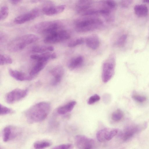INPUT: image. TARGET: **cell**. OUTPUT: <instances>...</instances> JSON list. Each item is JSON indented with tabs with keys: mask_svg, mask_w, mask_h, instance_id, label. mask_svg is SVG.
Listing matches in <instances>:
<instances>
[{
	"mask_svg": "<svg viewBox=\"0 0 149 149\" xmlns=\"http://www.w3.org/2000/svg\"><path fill=\"white\" fill-rule=\"evenodd\" d=\"M85 41L87 46L93 50L97 49L100 45L99 39L96 34H92L88 36Z\"/></svg>",
	"mask_w": 149,
	"mask_h": 149,
	"instance_id": "cell-16",
	"label": "cell"
},
{
	"mask_svg": "<svg viewBox=\"0 0 149 149\" xmlns=\"http://www.w3.org/2000/svg\"><path fill=\"white\" fill-rule=\"evenodd\" d=\"M39 37L33 34H29L17 37L11 41L8 45V50L13 52L21 50L27 45L38 41Z\"/></svg>",
	"mask_w": 149,
	"mask_h": 149,
	"instance_id": "cell-2",
	"label": "cell"
},
{
	"mask_svg": "<svg viewBox=\"0 0 149 149\" xmlns=\"http://www.w3.org/2000/svg\"><path fill=\"white\" fill-rule=\"evenodd\" d=\"M12 60L9 56L3 54L0 56V65H1L11 64L12 63Z\"/></svg>",
	"mask_w": 149,
	"mask_h": 149,
	"instance_id": "cell-27",
	"label": "cell"
},
{
	"mask_svg": "<svg viewBox=\"0 0 149 149\" xmlns=\"http://www.w3.org/2000/svg\"><path fill=\"white\" fill-rule=\"evenodd\" d=\"M40 14V10L37 8H34L16 17L14 22L18 24H23L35 19Z\"/></svg>",
	"mask_w": 149,
	"mask_h": 149,
	"instance_id": "cell-9",
	"label": "cell"
},
{
	"mask_svg": "<svg viewBox=\"0 0 149 149\" xmlns=\"http://www.w3.org/2000/svg\"><path fill=\"white\" fill-rule=\"evenodd\" d=\"M28 93L27 89L16 88L8 93L6 95L5 99L7 103L12 104L25 98Z\"/></svg>",
	"mask_w": 149,
	"mask_h": 149,
	"instance_id": "cell-7",
	"label": "cell"
},
{
	"mask_svg": "<svg viewBox=\"0 0 149 149\" xmlns=\"http://www.w3.org/2000/svg\"><path fill=\"white\" fill-rule=\"evenodd\" d=\"M107 128H104L98 131L96 134V138L100 142H103L106 141V133Z\"/></svg>",
	"mask_w": 149,
	"mask_h": 149,
	"instance_id": "cell-26",
	"label": "cell"
},
{
	"mask_svg": "<svg viewBox=\"0 0 149 149\" xmlns=\"http://www.w3.org/2000/svg\"><path fill=\"white\" fill-rule=\"evenodd\" d=\"M133 0H121L120 5L123 7H128L132 3Z\"/></svg>",
	"mask_w": 149,
	"mask_h": 149,
	"instance_id": "cell-34",
	"label": "cell"
},
{
	"mask_svg": "<svg viewBox=\"0 0 149 149\" xmlns=\"http://www.w3.org/2000/svg\"><path fill=\"white\" fill-rule=\"evenodd\" d=\"M77 102L72 101L58 108L57 110V113L60 115H64L71 111L76 105Z\"/></svg>",
	"mask_w": 149,
	"mask_h": 149,
	"instance_id": "cell-18",
	"label": "cell"
},
{
	"mask_svg": "<svg viewBox=\"0 0 149 149\" xmlns=\"http://www.w3.org/2000/svg\"><path fill=\"white\" fill-rule=\"evenodd\" d=\"M21 133V130L18 128L12 125L7 126L2 131L3 140L6 142L11 141L16 138Z\"/></svg>",
	"mask_w": 149,
	"mask_h": 149,
	"instance_id": "cell-10",
	"label": "cell"
},
{
	"mask_svg": "<svg viewBox=\"0 0 149 149\" xmlns=\"http://www.w3.org/2000/svg\"><path fill=\"white\" fill-rule=\"evenodd\" d=\"M13 4H17L20 2L22 0H9Z\"/></svg>",
	"mask_w": 149,
	"mask_h": 149,
	"instance_id": "cell-35",
	"label": "cell"
},
{
	"mask_svg": "<svg viewBox=\"0 0 149 149\" xmlns=\"http://www.w3.org/2000/svg\"><path fill=\"white\" fill-rule=\"evenodd\" d=\"M84 39L83 38H78L70 42L68 46L70 47H73L83 44L84 42Z\"/></svg>",
	"mask_w": 149,
	"mask_h": 149,
	"instance_id": "cell-28",
	"label": "cell"
},
{
	"mask_svg": "<svg viewBox=\"0 0 149 149\" xmlns=\"http://www.w3.org/2000/svg\"><path fill=\"white\" fill-rule=\"evenodd\" d=\"M8 71L11 77L18 81H30L34 77L29 74L28 75L22 72L10 68L9 69Z\"/></svg>",
	"mask_w": 149,
	"mask_h": 149,
	"instance_id": "cell-14",
	"label": "cell"
},
{
	"mask_svg": "<svg viewBox=\"0 0 149 149\" xmlns=\"http://www.w3.org/2000/svg\"><path fill=\"white\" fill-rule=\"evenodd\" d=\"M33 60L38 61L48 62L49 59H54L56 57L55 53H51L49 52L41 53L40 54H32L30 56Z\"/></svg>",
	"mask_w": 149,
	"mask_h": 149,
	"instance_id": "cell-15",
	"label": "cell"
},
{
	"mask_svg": "<svg viewBox=\"0 0 149 149\" xmlns=\"http://www.w3.org/2000/svg\"><path fill=\"white\" fill-rule=\"evenodd\" d=\"M73 145L71 143H67L59 145L53 148V149H71L73 148Z\"/></svg>",
	"mask_w": 149,
	"mask_h": 149,
	"instance_id": "cell-33",
	"label": "cell"
},
{
	"mask_svg": "<svg viewBox=\"0 0 149 149\" xmlns=\"http://www.w3.org/2000/svg\"><path fill=\"white\" fill-rule=\"evenodd\" d=\"M93 3V0H78L76 5L78 13L90 7Z\"/></svg>",
	"mask_w": 149,
	"mask_h": 149,
	"instance_id": "cell-21",
	"label": "cell"
},
{
	"mask_svg": "<svg viewBox=\"0 0 149 149\" xmlns=\"http://www.w3.org/2000/svg\"><path fill=\"white\" fill-rule=\"evenodd\" d=\"M51 108L50 104L46 102H40L33 105L25 112L27 121L33 123L43 121L49 114Z\"/></svg>",
	"mask_w": 149,
	"mask_h": 149,
	"instance_id": "cell-1",
	"label": "cell"
},
{
	"mask_svg": "<svg viewBox=\"0 0 149 149\" xmlns=\"http://www.w3.org/2000/svg\"><path fill=\"white\" fill-rule=\"evenodd\" d=\"M54 49V47L52 46L40 45L33 47L31 50L34 52L41 53L47 52H52Z\"/></svg>",
	"mask_w": 149,
	"mask_h": 149,
	"instance_id": "cell-22",
	"label": "cell"
},
{
	"mask_svg": "<svg viewBox=\"0 0 149 149\" xmlns=\"http://www.w3.org/2000/svg\"><path fill=\"white\" fill-rule=\"evenodd\" d=\"M115 60L114 55L111 54L103 62L102 73V79L103 82H107L113 76L115 72Z\"/></svg>",
	"mask_w": 149,
	"mask_h": 149,
	"instance_id": "cell-5",
	"label": "cell"
},
{
	"mask_svg": "<svg viewBox=\"0 0 149 149\" xmlns=\"http://www.w3.org/2000/svg\"><path fill=\"white\" fill-rule=\"evenodd\" d=\"M47 62L38 61L31 70L29 74L34 77L42 70L46 65Z\"/></svg>",
	"mask_w": 149,
	"mask_h": 149,
	"instance_id": "cell-20",
	"label": "cell"
},
{
	"mask_svg": "<svg viewBox=\"0 0 149 149\" xmlns=\"http://www.w3.org/2000/svg\"><path fill=\"white\" fill-rule=\"evenodd\" d=\"M53 77L51 81V84L56 86L61 82L64 74V70L61 66L58 65L53 68L50 71Z\"/></svg>",
	"mask_w": 149,
	"mask_h": 149,
	"instance_id": "cell-13",
	"label": "cell"
},
{
	"mask_svg": "<svg viewBox=\"0 0 149 149\" xmlns=\"http://www.w3.org/2000/svg\"><path fill=\"white\" fill-rule=\"evenodd\" d=\"M124 114L123 111L119 109H118L112 113L111 115V118L115 122L120 121L123 118Z\"/></svg>",
	"mask_w": 149,
	"mask_h": 149,
	"instance_id": "cell-24",
	"label": "cell"
},
{
	"mask_svg": "<svg viewBox=\"0 0 149 149\" xmlns=\"http://www.w3.org/2000/svg\"><path fill=\"white\" fill-rule=\"evenodd\" d=\"M127 36L125 35H123L120 37L116 42V45L119 47H122L124 45Z\"/></svg>",
	"mask_w": 149,
	"mask_h": 149,
	"instance_id": "cell-31",
	"label": "cell"
},
{
	"mask_svg": "<svg viewBox=\"0 0 149 149\" xmlns=\"http://www.w3.org/2000/svg\"><path fill=\"white\" fill-rule=\"evenodd\" d=\"M65 6L64 5L55 6L49 4L44 6L42 9V13L47 16H52L62 13L65 10Z\"/></svg>",
	"mask_w": 149,
	"mask_h": 149,
	"instance_id": "cell-12",
	"label": "cell"
},
{
	"mask_svg": "<svg viewBox=\"0 0 149 149\" xmlns=\"http://www.w3.org/2000/svg\"><path fill=\"white\" fill-rule=\"evenodd\" d=\"M100 97L97 94H95L91 96L88 99V103L89 105L93 104L100 100Z\"/></svg>",
	"mask_w": 149,
	"mask_h": 149,
	"instance_id": "cell-30",
	"label": "cell"
},
{
	"mask_svg": "<svg viewBox=\"0 0 149 149\" xmlns=\"http://www.w3.org/2000/svg\"><path fill=\"white\" fill-rule=\"evenodd\" d=\"M143 2L149 3V0H143Z\"/></svg>",
	"mask_w": 149,
	"mask_h": 149,
	"instance_id": "cell-36",
	"label": "cell"
},
{
	"mask_svg": "<svg viewBox=\"0 0 149 149\" xmlns=\"http://www.w3.org/2000/svg\"><path fill=\"white\" fill-rule=\"evenodd\" d=\"M74 140L75 145L79 149H91L94 145V141L93 139L84 135H77Z\"/></svg>",
	"mask_w": 149,
	"mask_h": 149,
	"instance_id": "cell-11",
	"label": "cell"
},
{
	"mask_svg": "<svg viewBox=\"0 0 149 149\" xmlns=\"http://www.w3.org/2000/svg\"><path fill=\"white\" fill-rule=\"evenodd\" d=\"M38 0L39 1H42V0Z\"/></svg>",
	"mask_w": 149,
	"mask_h": 149,
	"instance_id": "cell-37",
	"label": "cell"
},
{
	"mask_svg": "<svg viewBox=\"0 0 149 149\" xmlns=\"http://www.w3.org/2000/svg\"><path fill=\"white\" fill-rule=\"evenodd\" d=\"M84 61V58L81 56H75L72 58L68 64V68L72 70L80 67L82 65Z\"/></svg>",
	"mask_w": 149,
	"mask_h": 149,
	"instance_id": "cell-17",
	"label": "cell"
},
{
	"mask_svg": "<svg viewBox=\"0 0 149 149\" xmlns=\"http://www.w3.org/2000/svg\"><path fill=\"white\" fill-rule=\"evenodd\" d=\"M134 10L135 14L139 17H145L148 13L147 7L143 4L136 5L134 8Z\"/></svg>",
	"mask_w": 149,
	"mask_h": 149,
	"instance_id": "cell-19",
	"label": "cell"
},
{
	"mask_svg": "<svg viewBox=\"0 0 149 149\" xmlns=\"http://www.w3.org/2000/svg\"><path fill=\"white\" fill-rule=\"evenodd\" d=\"M101 19L97 18L80 19L75 23V30L78 32H86L97 29L103 25Z\"/></svg>",
	"mask_w": 149,
	"mask_h": 149,
	"instance_id": "cell-3",
	"label": "cell"
},
{
	"mask_svg": "<svg viewBox=\"0 0 149 149\" xmlns=\"http://www.w3.org/2000/svg\"><path fill=\"white\" fill-rule=\"evenodd\" d=\"M132 98L136 101L140 103L145 102L147 100V98L145 96H141L136 94L132 95Z\"/></svg>",
	"mask_w": 149,
	"mask_h": 149,
	"instance_id": "cell-32",
	"label": "cell"
},
{
	"mask_svg": "<svg viewBox=\"0 0 149 149\" xmlns=\"http://www.w3.org/2000/svg\"><path fill=\"white\" fill-rule=\"evenodd\" d=\"M52 143L50 141L44 140L38 141L35 142L33 145L35 148L38 149H44L50 146Z\"/></svg>",
	"mask_w": 149,
	"mask_h": 149,
	"instance_id": "cell-23",
	"label": "cell"
},
{
	"mask_svg": "<svg viewBox=\"0 0 149 149\" xmlns=\"http://www.w3.org/2000/svg\"><path fill=\"white\" fill-rule=\"evenodd\" d=\"M147 126V123L146 122L129 126L120 133L119 136L123 141H127L136 134L144 130L146 128Z\"/></svg>",
	"mask_w": 149,
	"mask_h": 149,
	"instance_id": "cell-6",
	"label": "cell"
},
{
	"mask_svg": "<svg viewBox=\"0 0 149 149\" xmlns=\"http://www.w3.org/2000/svg\"><path fill=\"white\" fill-rule=\"evenodd\" d=\"M0 115H4L13 113L14 111L11 109L0 104Z\"/></svg>",
	"mask_w": 149,
	"mask_h": 149,
	"instance_id": "cell-29",
	"label": "cell"
},
{
	"mask_svg": "<svg viewBox=\"0 0 149 149\" xmlns=\"http://www.w3.org/2000/svg\"><path fill=\"white\" fill-rule=\"evenodd\" d=\"M62 28L61 23L57 21L42 22L37 24L34 27L36 31L45 36L61 30Z\"/></svg>",
	"mask_w": 149,
	"mask_h": 149,
	"instance_id": "cell-4",
	"label": "cell"
},
{
	"mask_svg": "<svg viewBox=\"0 0 149 149\" xmlns=\"http://www.w3.org/2000/svg\"><path fill=\"white\" fill-rule=\"evenodd\" d=\"M9 13V9L8 7L4 6L1 7L0 10V21L5 20L8 17Z\"/></svg>",
	"mask_w": 149,
	"mask_h": 149,
	"instance_id": "cell-25",
	"label": "cell"
},
{
	"mask_svg": "<svg viewBox=\"0 0 149 149\" xmlns=\"http://www.w3.org/2000/svg\"><path fill=\"white\" fill-rule=\"evenodd\" d=\"M70 37L69 33L63 29L45 37L44 42L46 43L53 44L67 40Z\"/></svg>",
	"mask_w": 149,
	"mask_h": 149,
	"instance_id": "cell-8",
	"label": "cell"
}]
</instances>
